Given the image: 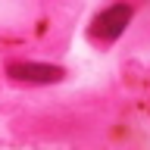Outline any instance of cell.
<instances>
[{"instance_id": "obj_1", "label": "cell", "mask_w": 150, "mask_h": 150, "mask_svg": "<svg viewBox=\"0 0 150 150\" xmlns=\"http://www.w3.org/2000/svg\"><path fill=\"white\" fill-rule=\"evenodd\" d=\"M131 22V6L128 3H112V6L100 9L91 22V38L94 41H103V44H110L116 38L125 31V25Z\"/></svg>"}, {"instance_id": "obj_2", "label": "cell", "mask_w": 150, "mask_h": 150, "mask_svg": "<svg viewBox=\"0 0 150 150\" xmlns=\"http://www.w3.org/2000/svg\"><path fill=\"white\" fill-rule=\"evenodd\" d=\"M6 75L13 81H25V84H56L66 78L63 66H50V63H28V59H19V63L6 66Z\"/></svg>"}]
</instances>
